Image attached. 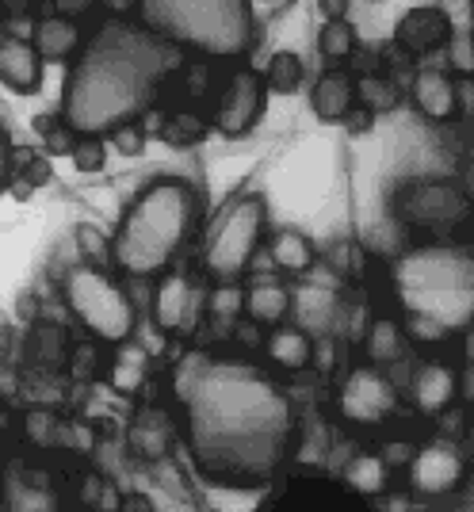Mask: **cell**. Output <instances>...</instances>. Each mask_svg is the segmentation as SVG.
I'll return each instance as SVG.
<instances>
[{"instance_id": "obj_37", "label": "cell", "mask_w": 474, "mask_h": 512, "mask_svg": "<svg viewBox=\"0 0 474 512\" xmlns=\"http://www.w3.org/2000/svg\"><path fill=\"white\" fill-rule=\"evenodd\" d=\"M379 455H383V463H387V467H406V463H410V455H413V444H387Z\"/></svg>"}, {"instance_id": "obj_32", "label": "cell", "mask_w": 474, "mask_h": 512, "mask_svg": "<svg viewBox=\"0 0 474 512\" xmlns=\"http://www.w3.org/2000/svg\"><path fill=\"white\" fill-rule=\"evenodd\" d=\"M46 123V150L50 153H69L73 150V138H77V134H73V130L65 127L62 119H43Z\"/></svg>"}, {"instance_id": "obj_24", "label": "cell", "mask_w": 474, "mask_h": 512, "mask_svg": "<svg viewBox=\"0 0 474 512\" xmlns=\"http://www.w3.org/2000/svg\"><path fill=\"white\" fill-rule=\"evenodd\" d=\"M356 85V104L364 107L367 115H383V111H394L402 92L390 81L387 73H364V77H352Z\"/></svg>"}, {"instance_id": "obj_12", "label": "cell", "mask_w": 474, "mask_h": 512, "mask_svg": "<svg viewBox=\"0 0 474 512\" xmlns=\"http://www.w3.org/2000/svg\"><path fill=\"white\" fill-rule=\"evenodd\" d=\"M452 39V16L444 8H436V4H417V8H410L402 20L394 23V43L402 46L410 58H429L436 50L452 46Z\"/></svg>"}, {"instance_id": "obj_6", "label": "cell", "mask_w": 474, "mask_h": 512, "mask_svg": "<svg viewBox=\"0 0 474 512\" xmlns=\"http://www.w3.org/2000/svg\"><path fill=\"white\" fill-rule=\"evenodd\" d=\"M62 295L69 302V310H73V318L104 344L127 341L134 333V325H138V310H134L130 295L123 291V283L108 276L104 268H96V264L69 268Z\"/></svg>"}, {"instance_id": "obj_27", "label": "cell", "mask_w": 474, "mask_h": 512, "mask_svg": "<svg viewBox=\"0 0 474 512\" xmlns=\"http://www.w3.org/2000/svg\"><path fill=\"white\" fill-rule=\"evenodd\" d=\"M169 146H192L207 134V119L203 115H192V111H173L161 119V130H157Z\"/></svg>"}, {"instance_id": "obj_7", "label": "cell", "mask_w": 474, "mask_h": 512, "mask_svg": "<svg viewBox=\"0 0 474 512\" xmlns=\"http://www.w3.org/2000/svg\"><path fill=\"white\" fill-rule=\"evenodd\" d=\"M264 218H268V207H264L260 192H245L230 199L207 234L203 272L215 283H237L245 276L260 249V237H264Z\"/></svg>"}, {"instance_id": "obj_9", "label": "cell", "mask_w": 474, "mask_h": 512, "mask_svg": "<svg viewBox=\"0 0 474 512\" xmlns=\"http://www.w3.org/2000/svg\"><path fill=\"white\" fill-rule=\"evenodd\" d=\"M394 409H398V390L375 363L352 367L337 390V413L348 425H383L387 417H394Z\"/></svg>"}, {"instance_id": "obj_15", "label": "cell", "mask_w": 474, "mask_h": 512, "mask_svg": "<svg viewBox=\"0 0 474 512\" xmlns=\"http://www.w3.org/2000/svg\"><path fill=\"white\" fill-rule=\"evenodd\" d=\"M410 100H413V107L429 119V123H444V119H452L455 107H459V85L452 81V73H448V69L421 65V69L413 73Z\"/></svg>"}, {"instance_id": "obj_29", "label": "cell", "mask_w": 474, "mask_h": 512, "mask_svg": "<svg viewBox=\"0 0 474 512\" xmlns=\"http://www.w3.org/2000/svg\"><path fill=\"white\" fill-rule=\"evenodd\" d=\"M69 161L77 172H100L108 165V142L104 138H73V150H69Z\"/></svg>"}, {"instance_id": "obj_21", "label": "cell", "mask_w": 474, "mask_h": 512, "mask_svg": "<svg viewBox=\"0 0 474 512\" xmlns=\"http://www.w3.org/2000/svg\"><path fill=\"white\" fill-rule=\"evenodd\" d=\"M146 375H150V356H146V348L134 344L130 337L115 344V356H111V371H108L111 390H115V394H134V390H142Z\"/></svg>"}, {"instance_id": "obj_13", "label": "cell", "mask_w": 474, "mask_h": 512, "mask_svg": "<svg viewBox=\"0 0 474 512\" xmlns=\"http://www.w3.org/2000/svg\"><path fill=\"white\" fill-rule=\"evenodd\" d=\"M455 390H459V375H455L452 363L429 360L413 371L410 402L421 417H440V413H448V409H452Z\"/></svg>"}, {"instance_id": "obj_19", "label": "cell", "mask_w": 474, "mask_h": 512, "mask_svg": "<svg viewBox=\"0 0 474 512\" xmlns=\"http://www.w3.org/2000/svg\"><path fill=\"white\" fill-rule=\"evenodd\" d=\"M264 356L272 367L280 371H302L314 360V344H310V333L302 325H272L268 341H264Z\"/></svg>"}, {"instance_id": "obj_26", "label": "cell", "mask_w": 474, "mask_h": 512, "mask_svg": "<svg viewBox=\"0 0 474 512\" xmlns=\"http://www.w3.org/2000/svg\"><path fill=\"white\" fill-rule=\"evenodd\" d=\"M302 58L295 54V50H276L272 54V62H268V69L260 73L264 77V85H268V92H283V96H291V92H299L302 85Z\"/></svg>"}, {"instance_id": "obj_17", "label": "cell", "mask_w": 474, "mask_h": 512, "mask_svg": "<svg viewBox=\"0 0 474 512\" xmlns=\"http://www.w3.org/2000/svg\"><path fill=\"white\" fill-rule=\"evenodd\" d=\"M85 43V31H81V23L69 20V16H46V20L35 23V39L31 46L39 50V58L43 62H69L77 50Z\"/></svg>"}, {"instance_id": "obj_4", "label": "cell", "mask_w": 474, "mask_h": 512, "mask_svg": "<svg viewBox=\"0 0 474 512\" xmlns=\"http://www.w3.org/2000/svg\"><path fill=\"white\" fill-rule=\"evenodd\" d=\"M199 192L184 176H157L150 188L127 207L119 230L111 237V260L123 276L150 279L173 268L184 245L199 230Z\"/></svg>"}, {"instance_id": "obj_36", "label": "cell", "mask_w": 474, "mask_h": 512, "mask_svg": "<svg viewBox=\"0 0 474 512\" xmlns=\"http://www.w3.org/2000/svg\"><path fill=\"white\" fill-rule=\"evenodd\" d=\"M35 4H43V0H0V16H8V20H23V16H31V12H35Z\"/></svg>"}, {"instance_id": "obj_2", "label": "cell", "mask_w": 474, "mask_h": 512, "mask_svg": "<svg viewBox=\"0 0 474 512\" xmlns=\"http://www.w3.org/2000/svg\"><path fill=\"white\" fill-rule=\"evenodd\" d=\"M176 65L180 50L142 23L108 20L73 54L62 85V123L77 138H108L123 123H142Z\"/></svg>"}, {"instance_id": "obj_30", "label": "cell", "mask_w": 474, "mask_h": 512, "mask_svg": "<svg viewBox=\"0 0 474 512\" xmlns=\"http://www.w3.org/2000/svg\"><path fill=\"white\" fill-rule=\"evenodd\" d=\"M207 310H211V318L215 321H234L241 314V287L237 283H218L215 295L207 299Z\"/></svg>"}, {"instance_id": "obj_5", "label": "cell", "mask_w": 474, "mask_h": 512, "mask_svg": "<svg viewBox=\"0 0 474 512\" xmlns=\"http://www.w3.org/2000/svg\"><path fill=\"white\" fill-rule=\"evenodd\" d=\"M138 23L176 50L241 62L260 43L253 0H138Z\"/></svg>"}, {"instance_id": "obj_33", "label": "cell", "mask_w": 474, "mask_h": 512, "mask_svg": "<svg viewBox=\"0 0 474 512\" xmlns=\"http://www.w3.org/2000/svg\"><path fill=\"white\" fill-rule=\"evenodd\" d=\"M12 165H16V150H12L8 127L0 123V195L8 192V184H12Z\"/></svg>"}, {"instance_id": "obj_16", "label": "cell", "mask_w": 474, "mask_h": 512, "mask_svg": "<svg viewBox=\"0 0 474 512\" xmlns=\"http://www.w3.org/2000/svg\"><path fill=\"white\" fill-rule=\"evenodd\" d=\"M0 85L20 96L43 88V58L27 39H0Z\"/></svg>"}, {"instance_id": "obj_1", "label": "cell", "mask_w": 474, "mask_h": 512, "mask_svg": "<svg viewBox=\"0 0 474 512\" xmlns=\"http://www.w3.org/2000/svg\"><path fill=\"white\" fill-rule=\"evenodd\" d=\"M173 398L192 467L211 486L260 490L291 459V402L253 360L188 352L173 371Z\"/></svg>"}, {"instance_id": "obj_28", "label": "cell", "mask_w": 474, "mask_h": 512, "mask_svg": "<svg viewBox=\"0 0 474 512\" xmlns=\"http://www.w3.org/2000/svg\"><path fill=\"white\" fill-rule=\"evenodd\" d=\"M318 50L329 62H345L348 54L356 50V31L348 20H325L322 35H318Z\"/></svg>"}, {"instance_id": "obj_20", "label": "cell", "mask_w": 474, "mask_h": 512, "mask_svg": "<svg viewBox=\"0 0 474 512\" xmlns=\"http://www.w3.org/2000/svg\"><path fill=\"white\" fill-rule=\"evenodd\" d=\"M310 107H314V115L322 123H341L348 111L356 107V85H352V77L341 73V69L322 73L314 92H310Z\"/></svg>"}, {"instance_id": "obj_23", "label": "cell", "mask_w": 474, "mask_h": 512, "mask_svg": "<svg viewBox=\"0 0 474 512\" xmlns=\"http://www.w3.org/2000/svg\"><path fill=\"white\" fill-rule=\"evenodd\" d=\"M387 478L390 467L383 463L379 451H364V455H356L345 467V486L352 493H360V497H379V493L387 490Z\"/></svg>"}, {"instance_id": "obj_34", "label": "cell", "mask_w": 474, "mask_h": 512, "mask_svg": "<svg viewBox=\"0 0 474 512\" xmlns=\"http://www.w3.org/2000/svg\"><path fill=\"white\" fill-rule=\"evenodd\" d=\"M20 184H27V188H43L46 180H50V161L46 157H39V153H31L27 157V172L23 176H16Z\"/></svg>"}, {"instance_id": "obj_3", "label": "cell", "mask_w": 474, "mask_h": 512, "mask_svg": "<svg viewBox=\"0 0 474 512\" xmlns=\"http://www.w3.org/2000/svg\"><path fill=\"white\" fill-rule=\"evenodd\" d=\"M402 329L417 341H444L474 318V260L455 241H425L402 253L390 268Z\"/></svg>"}, {"instance_id": "obj_22", "label": "cell", "mask_w": 474, "mask_h": 512, "mask_svg": "<svg viewBox=\"0 0 474 512\" xmlns=\"http://www.w3.org/2000/svg\"><path fill=\"white\" fill-rule=\"evenodd\" d=\"M402 348H406V329H402L398 318H375L367 325V337H364L367 363L383 367V363L402 360Z\"/></svg>"}, {"instance_id": "obj_8", "label": "cell", "mask_w": 474, "mask_h": 512, "mask_svg": "<svg viewBox=\"0 0 474 512\" xmlns=\"http://www.w3.org/2000/svg\"><path fill=\"white\" fill-rule=\"evenodd\" d=\"M390 207H394L402 226L436 237V234H452L455 226L467 222V214H471V195L463 192L455 180L421 176V180L398 184Z\"/></svg>"}, {"instance_id": "obj_14", "label": "cell", "mask_w": 474, "mask_h": 512, "mask_svg": "<svg viewBox=\"0 0 474 512\" xmlns=\"http://www.w3.org/2000/svg\"><path fill=\"white\" fill-rule=\"evenodd\" d=\"M195 314H199V287L184 272H169L153 291V321L169 333H180L195 325Z\"/></svg>"}, {"instance_id": "obj_35", "label": "cell", "mask_w": 474, "mask_h": 512, "mask_svg": "<svg viewBox=\"0 0 474 512\" xmlns=\"http://www.w3.org/2000/svg\"><path fill=\"white\" fill-rule=\"evenodd\" d=\"M50 4H54V12H58V16L81 20V16H88V12H92V4H96V0H50Z\"/></svg>"}, {"instance_id": "obj_31", "label": "cell", "mask_w": 474, "mask_h": 512, "mask_svg": "<svg viewBox=\"0 0 474 512\" xmlns=\"http://www.w3.org/2000/svg\"><path fill=\"white\" fill-rule=\"evenodd\" d=\"M104 142H111L119 153H127V157H138V153L146 150V127L142 123H123L119 130H111Z\"/></svg>"}, {"instance_id": "obj_10", "label": "cell", "mask_w": 474, "mask_h": 512, "mask_svg": "<svg viewBox=\"0 0 474 512\" xmlns=\"http://www.w3.org/2000/svg\"><path fill=\"white\" fill-rule=\"evenodd\" d=\"M268 85L260 77V69L253 65H237L226 81V92L218 100L211 123L222 138H245L249 130H257V123L264 119V107H268Z\"/></svg>"}, {"instance_id": "obj_39", "label": "cell", "mask_w": 474, "mask_h": 512, "mask_svg": "<svg viewBox=\"0 0 474 512\" xmlns=\"http://www.w3.org/2000/svg\"><path fill=\"white\" fill-rule=\"evenodd\" d=\"M104 8H108L111 20H130L134 16V8H138V0H100Z\"/></svg>"}, {"instance_id": "obj_38", "label": "cell", "mask_w": 474, "mask_h": 512, "mask_svg": "<svg viewBox=\"0 0 474 512\" xmlns=\"http://www.w3.org/2000/svg\"><path fill=\"white\" fill-rule=\"evenodd\" d=\"M318 8H322L325 20H348V8H352V0H318Z\"/></svg>"}, {"instance_id": "obj_11", "label": "cell", "mask_w": 474, "mask_h": 512, "mask_svg": "<svg viewBox=\"0 0 474 512\" xmlns=\"http://www.w3.org/2000/svg\"><path fill=\"white\" fill-rule=\"evenodd\" d=\"M410 490L417 497H444V493L459 490L463 474H467V459L459 444L452 440H429L410 455Z\"/></svg>"}, {"instance_id": "obj_18", "label": "cell", "mask_w": 474, "mask_h": 512, "mask_svg": "<svg viewBox=\"0 0 474 512\" xmlns=\"http://www.w3.org/2000/svg\"><path fill=\"white\" fill-rule=\"evenodd\" d=\"M291 291L283 287L280 279H260L253 287L241 291V314L253 321V325H280L291 314Z\"/></svg>"}, {"instance_id": "obj_25", "label": "cell", "mask_w": 474, "mask_h": 512, "mask_svg": "<svg viewBox=\"0 0 474 512\" xmlns=\"http://www.w3.org/2000/svg\"><path fill=\"white\" fill-rule=\"evenodd\" d=\"M268 253L283 272H310L314 268V245L299 230H280L268 241Z\"/></svg>"}]
</instances>
